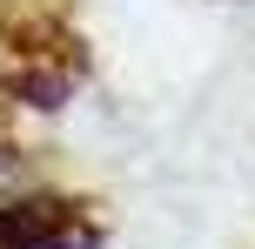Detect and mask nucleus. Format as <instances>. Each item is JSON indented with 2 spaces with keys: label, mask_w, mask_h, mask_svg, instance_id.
Listing matches in <instances>:
<instances>
[{
  "label": "nucleus",
  "mask_w": 255,
  "mask_h": 249,
  "mask_svg": "<svg viewBox=\"0 0 255 249\" xmlns=\"http://www.w3.org/2000/svg\"><path fill=\"white\" fill-rule=\"evenodd\" d=\"M0 249H101V229L67 196L0 202Z\"/></svg>",
  "instance_id": "nucleus-1"
},
{
  "label": "nucleus",
  "mask_w": 255,
  "mask_h": 249,
  "mask_svg": "<svg viewBox=\"0 0 255 249\" xmlns=\"http://www.w3.org/2000/svg\"><path fill=\"white\" fill-rule=\"evenodd\" d=\"M13 169H20V162H13V148L0 142V182H13Z\"/></svg>",
  "instance_id": "nucleus-2"
}]
</instances>
